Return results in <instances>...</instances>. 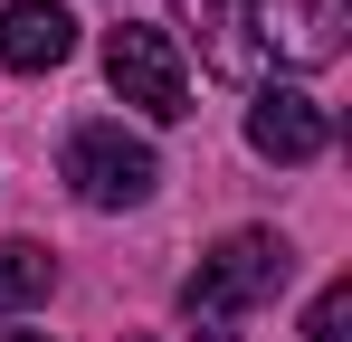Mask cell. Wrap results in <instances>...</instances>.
<instances>
[{
  "mask_svg": "<svg viewBox=\"0 0 352 342\" xmlns=\"http://www.w3.org/2000/svg\"><path fill=\"white\" fill-rule=\"evenodd\" d=\"M286 276H295L286 238H276V228H238V238H219V247L200 257V276L181 285V323H190V333H229L248 304L286 295Z\"/></svg>",
  "mask_w": 352,
  "mask_h": 342,
  "instance_id": "6da1fadb",
  "label": "cell"
},
{
  "mask_svg": "<svg viewBox=\"0 0 352 342\" xmlns=\"http://www.w3.org/2000/svg\"><path fill=\"white\" fill-rule=\"evenodd\" d=\"M67 181H76L86 209H143L153 181H162V162H153V143L124 133V124H76V133H67Z\"/></svg>",
  "mask_w": 352,
  "mask_h": 342,
  "instance_id": "7a4b0ae2",
  "label": "cell"
},
{
  "mask_svg": "<svg viewBox=\"0 0 352 342\" xmlns=\"http://www.w3.org/2000/svg\"><path fill=\"white\" fill-rule=\"evenodd\" d=\"M105 76H115V95H124V105H143L153 124H181V114H190V76H181V48L162 38V29H143V19L105 29Z\"/></svg>",
  "mask_w": 352,
  "mask_h": 342,
  "instance_id": "3957f363",
  "label": "cell"
},
{
  "mask_svg": "<svg viewBox=\"0 0 352 342\" xmlns=\"http://www.w3.org/2000/svg\"><path fill=\"white\" fill-rule=\"evenodd\" d=\"M333 143V114L314 105L305 86H267L257 105H248V152L257 162H314Z\"/></svg>",
  "mask_w": 352,
  "mask_h": 342,
  "instance_id": "277c9868",
  "label": "cell"
},
{
  "mask_svg": "<svg viewBox=\"0 0 352 342\" xmlns=\"http://www.w3.org/2000/svg\"><path fill=\"white\" fill-rule=\"evenodd\" d=\"M181 29H190V48H200V67L210 76H229V86H248L257 76V0H172Z\"/></svg>",
  "mask_w": 352,
  "mask_h": 342,
  "instance_id": "5b68a950",
  "label": "cell"
},
{
  "mask_svg": "<svg viewBox=\"0 0 352 342\" xmlns=\"http://www.w3.org/2000/svg\"><path fill=\"white\" fill-rule=\"evenodd\" d=\"M67 57H76L67 0H10V10H0V67H10V76H48Z\"/></svg>",
  "mask_w": 352,
  "mask_h": 342,
  "instance_id": "8992f818",
  "label": "cell"
},
{
  "mask_svg": "<svg viewBox=\"0 0 352 342\" xmlns=\"http://www.w3.org/2000/svg\"><path fill=\"white\" fill-rule=\"evenodd\" d=\"M257 29L276 38L286 67H324L343 48V0H257Z\"/></svg>",
  "mask_w": 352,
  "mask_h": 342,
  "instance_id": "52a82bcc",
  "label": "cell"
},
{
  "mask_svg": "<svg viewBox=\"0 0 352 342\" xmlns=\"http://www.w3.org/2000/svg\"><path fill=\"white\" fill-rule=\"evenodd\" d=\"M48 285H58V257H48L38 238H0V314L48 304Z\"/></svg>",
  "mask_w": 352,
  "mask_h": 342,
  "instance_id": "ba28073f",
  "label": "cell"
},
{
  "mask_svg": "<svg viewBox=\"0 0 352 342\" xmlns=\"http://www.w3.org/2000/svg\"><path fill=\"white\" fill-rule=\"evenodd\" d=\"M305 333L314 342H352V285H324V295L305 304Z\"/></svg>",
  "mask_w": 352,
  "mask_h": 342,
  "instance_id": "9c48e42d",
  "label": "cell"
},
{
  "mask_svg": "<svg viewBox=\"0 0 352 342\" xmlns=\"http://www.w3.org/2000/svg\"><path fill=\"white\" fill-rule=\"evenodd\" d=\"M0 342H48V333H0Z\"/></svg>",
  "mask_w": 352,
  "mask_h": 342,
  "instance_id": "30bf717a",
  "label": "cell"
}]
</instances>
